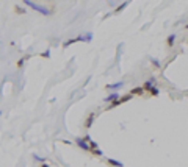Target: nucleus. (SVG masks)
<instances>
[{"mask_svg":"<svg viewBox=\"0 0 188 167\" xmlns=\"http://www.w3.org/2000/svg\"><path fill=\"white\" fill-rule=\"evenodd\" d=\"M151 94H152V95H158V89L152 86V89H151Z\"/></svg>","mask_w":188,"mask_h":167,"instance_id":"9d476101","label":"nucleus"},{"mask_svg":"<svg viewBox=\"0 0 188 167\" xmlns=\"http://www.w3.org/2000/svg\"><path fill=\"white\" fill-rule=\"evenodd\" d=\"M75 144H77L80 148H83V150H90V148H91V147L86 144L85 139H82V137H77V139H75Z\"/></svg>","mask_w":188,"mask_h":167,"instance_id":"f03ea898","label":"nucleus"},{"mask_svg":"<svg viewBox=\"0 0 188 167\" xmlns=\"http://www.w3.org/2000/svg\"><path fill=\"white\" fill-rule=\"evenodd\" d=\"M107 163L114 166V167H122V163H119V161H116V159H111V158H107Z\"/></svg>","mask_w":188,"mask_h":167,"instance_id":"20e7f679","label":"nucleus"},{"mask_svg":"<svg viewBox=\"0 0 188 167\" xmlns=\"http://www.w3.org/2000/svg\"><path fill=\"white\" fill-rule=\"evenodd\" d=\"M121 86H122V81L114 83V85H110V86H108V89H118V87H121Z\"/></svg>","mask_w":188,"mask_h":167,"instance_id":"423d86ee","label":"nucleus"},{"mask_svg":"<svg viewBox=\"0 0 188 167\" xmlns=\"http://www.w3.org/2000/svg\"><path fill=\"white\" fill-rule=\"evenodd\" d=\"M42 167H49V166H47V164H44V166H42Z\"/></svg>","mask_w":188,"mask_h":167,"instance_id":"ddd939ff","label":"nucleus"},{"mask_svg":"<svg viewBox=\"0 0 188 167\" xmlns=\"http://www.w3.org/2000/svg\"><path fill=\"white\" fill-rule=\"evenodd\" d=\"M90 147H91L93 150H97V147H99V145H97V142H94V141H91V144H90Z\"/></svg>","mask_w":188,"mask_h":167,"instance_id":"1a4fd4ad","label":"nucleus"},{"mask_svg":"<svg viewBox=\"0 0 188 167\" xmlns=\"http://www.w3.org/2000/svg\"><path fill=\"white\" fill-rule=\"evenodd\" d=\"M116 100H119L118 98V94H116V92H113V94H110V95L108 97H105V102H116Z\"/></svg>","mask_w":188,"mask_h":167,"instance_id":"7ed1b4c3","label":"nucleus"},{"mask_svg":"<svg viewBox=\"0 0 188 167\" xmlns=\"http://www.w3.org/2000/svg\"><path fill=\"white\" fill-rule=\"evenodd\" d=\"M143 91H144V87H135V89H132V95L133 94H143Z\"/></svg>","mask_w":188,"mask_h":167,"instance_id":"39448f33","label":"nucleus"},{"mask_svg":"<svg viewBox=\"0 0 188 167\" xmlns=\"http://www.w3.org/2000/svg\"><path fill=\"white\" fill-rule=\"evenodd\" d=\"M25 5L27 7H30V8H33L35 11H38V13H41V14H50V11H49L46 7H41V5H38L36 2H30V0H25Z\"/></svg>","mask_w":188,"mask_h":167,"instance_id":"f257e3e1","label":"nucleus"},{"mask_svg":"<svg viewBox=\"0 0 188 167\" xmlns=\"http://www.w3.org/2000/svg\"><path fill=\"white\" fill-rule=\"evenodd\" d=\"M42 56H46V58H49V56H50V52H49V50H47V52H46V53H42Z\"/></svg>","mask_w":188,"mask_h":167,"instance_id":"9b49d317","label":"nucleus"},{"mask_svg":"<svg viewBox=\"0 0 188 167\" xmlns=\"http://www.w3.org/2000/svg\"><path fill=\"white\" fill-rule=\"evenodd\" d=\"M93 120H94V114H91L90 117H88V120H86V128H90L91 127V124H93Z\"/></svg>","mask_w":188,"mask_h":167,"instance_id":"0eeeda50","label":"nucleus"},{"mask_svg":"<svg viewBox=\"0 0 188 167\" xmlns=\"http://www.w3.org/2000/svg\"><path fill=\"white\" fill-rule=\"evenodd\" d=\"M152 64H155V66H157V67H158V66H160V63H158V61H157V59H152Z\"/></svg>","mask_w":188,"mask_h":167,"instance_id":"f8f14e48","label":"nucleus"},{"mask_svg":"<svg viewBox=\"0 0 188 167\" xmlns=\"http://www.w3.org/2000/svg\"><path fill=\"white\" fill-rule=\"evenodd\" d=\"M174 39H176V35H171L168 38V44H169V46H173V44H174Z\"/></svg>","mask_w":188,"mask_h":167,"instance_id":"6e6552de","label":"nucleus"}]
</instances>
